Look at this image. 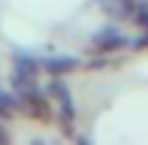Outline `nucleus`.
Returning a JSON list of instances; mask_svg holds the SVG:
<instances>
[{
  "label": "nucleus",
  "instance_id": "5",
  "mask_svg": "<svg viewBox=\"0 0 148 145\" xmlns=\"http://www.w3.org/2000/svg\"><path fill=\"white\" fill-rule=\"evenodd\" d=\"M133 21H136L142 30H148V0H139V3H136V15H133Z\"/></svg>",
  "mask_w": 148,
  "mask_h": 145
},
{
  "label": "nucleus",
  "instance_id": "1",
  "mask_svg": "<svg viewBox=\"0 0 148 145\" xmlns=\"http://www.w3.org/2000/svg\"><path fill=\"white\" fill-rule=\"evenodd\" d=\"M49 94H51V103H55L58 112H60V121L70 127V124H73V118H76V106H73L70 88H66L60 79H55V82H51V88H49Z\"/></svg>",
  "mask_w": 148,
  "mask_h": 145
},
{
  "label": "nucleus",
  "instance_id": "4",
  "mask_svg": "<svg viewBox=\"0 0 148 145\" xmlns=\"http://www.w3.org/2000/svg\"><path fill=\"white\" fill-rule=\"evenodd\" d=\"M45 70L51 72V76H66V72L79 70V57H70V55H55L45 61Z\"/></svg>",
  "mask_w": 148,
  "mask_h": 145
},
{
  "label": "nucleus",
  "instance_id": "3",
  "mask_svg": "<svg viewBox=\"0 0 148 145\" xmlns=\"http://www.w3.org/2000/svg\"><path fill=\"white\" fill-rule=\"evenodd\" d=\"M100 9L115 21H127L136 15V0H100Z\"/></svg>",
  "mask_w": 148,
  "mask_h": 145
},
{
  "label": "nucleus",
  "instance_id": "2",
  "mask_svg": "<svg viewBox=\"0 0 148 145\" xmlns=\"http://www.w3.org/2000/svg\"><path fill=\"white\" fill-rule=\"evenodd\" d=\"M127 42H130V39L121 34L118 27H103V30H97V34L91 36V49L94 51H118V49H124Z\"/></svg>",
  "mask_w": 148,
  "mask_h": 145
}]
</instances>
